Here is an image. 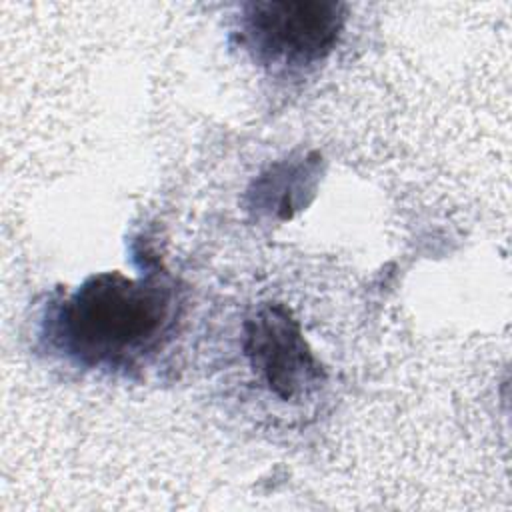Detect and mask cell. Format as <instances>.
Instances as JSON below:
<instances>
[{
  "mask_svg": "<svg viewBox=\"0 0 512 512\" xmlns=\"http://www.w3.org/2000/svg\"><path fill=\"white\" fill-rule=\"evenodd\" d=\"M242 350L254 376L286 404L314 398L326 384V370L310 350L300 322L284 304L268 302L242 324Z\"/></svg>",
  "mask_w": 512,
  "mask_h": 512,
  "instance_id": "3957f363",
  "label": "cell"
},
{
  "mask_svg": "<svg viewBox=\"0 0 512 512\" xmlns=\"http://www.w3.org/2000/svg\"><path fill=\"white\" fill-rule=\"evenodd\" d=\"M174 286L158 276L100 272L86 278L48 318V336L88 368H128L154 352L176 320Z\"/></svg>",
  "mask_w": 512,
  "mask_h": 512,
  "instance_id": "6da1fadb",
  "label": "cell"
},
{
  "mask_svg": "<svg viewBox=\"0 0 512 512\" xmlns=\"http://www.w3.org/2000/svg\"><path fill=\"white\" fill-rule=\"evenodd\" d=\"M346 6L326 0L248 2L240 36L254 60L280 70H304L322 62L344 30Z\"/></svg>",
  "mask_w": 512,
  "mask_h": 512,
  "instance_id": "7a4b0ae2",
  "label": "cell"
}]
</instances>
